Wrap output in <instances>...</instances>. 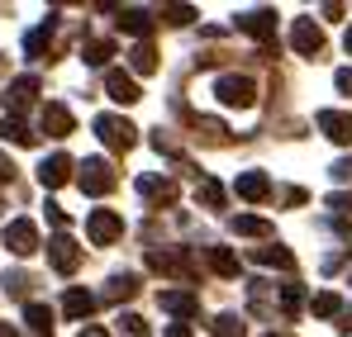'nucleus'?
Masks as SVG:
<instances>
[{"label":"nucleus","instance_id":"obj_29","mask_svg":"<svg viewBox=\"0 0 352 337\" xmlns=\"http://www.w3.org/2000/svg\"><path fill=\"white\" fill-rule=\"evenodd\" d=\"M29 276H24V271H10V276H5V290H10V294H14V299H24V294H29Z\"/></svg>","mask_w":352,"mask_h":337},{"label":"nucleus","instance_id":"obj_38","mask_svg":"<svg viewBox=\"0 0 352 337\" xmlns=\"http://www.w3.org/2000/svg\"><path fill=\"white\" fill-rule=\"evenodd\" d=\"M348 53H352V29H348Z\"/></svg>","mask_w":352,"mask_h":337},{"label":"nucleus","instance_id":"obj_28","mask_svg":"<svg viewBox=\"0 0 352 337\" xmlns=\"http://www.w3.org/2000/svg\"><path fill=\"white\" fill-rule=\"evenodd\" d=\"M214 337H243V318L238 314H219L214 318Z\"/></svg>","mask_w":352,"mask_h":337},{"label":"nucleus","instance_id":"obj_27","mask_svg":"<svg viewBox=\"0 0 352 337\" xmlns=\"http://www.w3.org/2000/svg\"><path fill=\"white\" fill-rule=\"evenodd\" d=\"M133 294H138V281L133 276H115L110 290H105V299H133Z\"/></svg>","mask_w":352,"mask_h":337},{"label":"nucleus","instance_id":"obj_19","mask_svg":"<svg viewBox=\"0 0 352 337\" xmlns=\"http://www.w3.org/2000/svg\"><path fill=\"white\" fill-rule=\"evenodd\" d=\"M53 29H58V19H43L29 38H24V48H29V57H43V48L53 43Z\"/></svg>","mask_w":352,"mask_h":337},{"label":"nucleus","instance_id":"obj_7","mask_svg":"<svg viewBox=\"0 0 352 337\" xmlns=\"http://www.w3.org/2000/svg\"><path fill=\"white\" fill-rule=\"evenodd\" d=\"M291 43H295V53L314 57L319 48H324V34L314 29V19H295V29H291Z\"/></svg>","mask_w":352,"mask_h":337},{"label":"nucleus","instance_id":"obj_18","mask_svg":"<svg viewBox=\"0 0 352 337\" xmlns=\"http://www.w3.org/2000/svg\"><path fill=\"white\" fill-rule=\"evenodd\" d=\"M267 190H272V185H267L262 171H243V176H238V195H243V200H267Z\"/></svg>","mask_w":352,"mask_h":337},{"label":"nucleus","instance_id":"obj_33","mask_svg":"<svg viewBox=\"0 0 352 337\" xmlns=\"http://www.w3.org/2000/svg\"><path fill=\"white\" fill-rule=\"evenodd\" d=\"M190 19H195L190 5H172V10H167V24H190Z\"/></svg>","mask_w":352,"mask_h":337},{"label":"nucleus","instance_id":"obj_35","mask_svg":"<svg viewBox=\"0 0 352 337\" xmlns=\"http://www.w3.org/2000/svg\"><path fill=\"white\" fill-rule=\"evenodd\" d=\"M338 86H343V91H352V71H338Z\"/></svg>","mask_w":352,"mask_h":337},{"label":"nucleus","instance_id":"obj_21","mask_svg":"<svg viewBox=\"0 0 352 337\" xmlns=\"http://www.w3.org/2000/svg\"><path fill=\"white\" fill-rule=\"evenodd\" d=\"M81 57H86L91 67H105V62L115 57V43H110V38H91V43L81 48Z\"/></svg>","mask_w":352,"mask_h":337},{"label":"nucleus","instance_id":"obj_39","mask_svg":"<svg viewBox=\"0 0 352 337\" xmlns=\"http://www.w3.org/2000/svg\"><path fill=\"white\" fill-rule=\"evenodd\" d=\"M0 76H5V62H0Z\"/></svg>","mask_w":352,"mask_h":337},{"label":"nucleus","instance_id":"obj_32","mask_svg":"<svg viewBox=\"0 0 352 337\" xmlns=\"http://www.w3.org/2000/svg\"><path fill=\"white\" fill-rule=\"evenodd\" d=\"M119 328H124L129 337H148V323H143L138 314H124V318H119Z\"/></svg>","mask_w":352,"mask_h":337},{"label":"nucleus","instance_id":"obj_31","mask_svg":"<svg viewBox=\"0 0 352 337\" xmlns=\"http://www.w3.org/2000/svg\"><path fill=\"white\" fill-rule=\"evenodd\" d=\"M210 262H214V271H224V276H234V271H238V262L224 252V247H214V252H210Z\"/></svg>","mask_w":352,"mask_h":337},{"label":"nucleus","instance_id":"obj_34","mask_svg":"<svg viewBox=\"0 0 352 337\" xmlns=\"http://www.w3.org/2000/svg\"><path fill=\"white\" fill-rule=\"evenodd\" d=\"M167 337H190V328H186V323H172V328H167Z\"/></svg>","mask_w":352,"mask_h":337},{"label":"nucleus","instance_id":"obj_25","mask_svg":"<svg viewBox=\"0 0 352 337\" xmlns=\"http://www.w3.org/2000/svg\"><path fill=\"white\" fill-rule=\"evenodd\" d=\"M24 323H29L34 333H53V314H48L43 304H29V309H24Z\"/></svg>","mask_w":352,"mask_h":337},{"label":"nucleus","instance_id":"obj_8","mask_svg":"<svg viewBox=\"0 0 352 337\" xmlns=\"http://www.w3.org/2000/svg\"><path fill=\"white\" fill-rule=\"evenodd\" d=\"M38 181H43L48 190L67 185V181H72V157H67V152H53V157H48V162L38 167Z\"/></svg>","mask_w":352,"mask_h":337},{"label":"nucleus","instance_id":"obj_11","mask_svg":"<svg viewBox=\"0 0 352 337\" xmlns=\"http://www.w3.org/2000/svg\"><path fill=\"white\" fill-rule=\"evenodd\" d=\"M72 128H76V119H72L67 105H43V133L48 138H67Z\"/></svg>","mask_w":352,"mask_h":337},{"label":"nucleus","instance_id":"obj_12","mask_svg":"<svg viewBox=\"0 0 352 337\" xmlns=\"http://www.w3.org/2000/svg\"><path fill=\"white\" fill-rule=\"evenodd\" d=\"M238 29H243V34H252V38H272L276 14H272V10H248V14H238Z\"/></svg>","mask_w":352,"mask_h":337},{"label":"nucleus","instance_id":"obj_30","mask_svg":"<svg viewBox=\"0 0 352 337\" xmlns=\"http://www.w3.org/2000/svg\"><path fill=\"white\" fill-rule=\"evenodd\" d=\"M338 309H343V299H338V294H319V299H314V314H319V318H333Z\"/></svg>","mask_w":352,"mask_h":337},{"label":"nucleus","instance_id":"obj_26","mask_svg":"<svg viewBox=\"0 0 352 337\" xmlns=\"http://www.w3.org/2000/svg\"><path fill=\"white\" fill-rule=\"evenodd\" d=\"M262 266H295V257L286 252V247H262V252H252Z\"/></svg>","mask_w":352,"mask_h":337},{"label":"nucleus","instance_id":"obj_20","mask_svg":"<svg viewBox=\"0 0 352 337\" xmlns=\"http://www.w3.org/2000/svg\"><path fill=\"white\" fill-rule=\"evenodd\" d=\"M129 62H133L138 76H153V71H157V48H153V43H138V48L129 53Z\"/></svg>","mask_w":352,"mask_h":337},{"label":"nucleus","instance_id":"obj_15","mask_svg":"<svg viewBox=\"0 0 352 337\" xmlns=\"http://www.w3.org/2000/svg\"><path fill=\"white\" fill-rule=\"evenodd\" d=\"M157 304H162L167 314H195V309H200L190 290H162V294H157Z\"/></svg>","mask_w":352,"mask_h":337},{"label":"nucleus","instance_id":"obj_36","mask_svg":"<svg viewBox=\"0 0 352 337\" xmlns=\"http://www.w3.org/2000/svg\"><path fill=\"white\" fill-rule=\"evenodd\" d=\"M81 337H110V333H105V328H86Z\"/></svg>","mask_w":352,"mask_h":337},{"label":"nucleus","instance_id":"obj_22","mask_svg":"<svg viewBox=\"0 0 352 337\" xmlns=\"http://www.w3.org/2000/svg\"><path fill=\"white\" fill-rule=\"evenodd\" d=\"M119 29H129V34H148L153 19H148V10H119Z\"/></svg>","mask_w":352,"mask_h":337},{"label":"nucleus","instance_id":"obj_5","mask_svg":"<svg viewBox=\"0 0 352 337\" xmlns=\"http://www.w3.org/2000/svg\"><path fill=\"white\" fill-rule=\"evenodd\" d=\"M48 262H53V271H62V276H72L76 266H81V247L67 237V233H58L53 242H48Z\"/></svg>","mask_w":352,"mask_h":337},{"label":"nucleus","instance_id":"obj_1","mask_svg":"<svg viewBox=\"0 0 352 337\" xmlns=\"http://www.w3.org/2000/svg\"><path fill=\"white\" fill-rule=\"evenodd\" d=\"M96 133H100V143L115 148V152H129V148L138 143V128H133L129 119H119V114H100V119H96Z\"/></svg>","mask_w":352,"mask_h":337},{"label":"nucleus","instance_id":"obj_14","mask_svg":"<svg viewBox=\"0 0 352 337\" xmlns=\"http://www.w3.org/2000/svg\"><path fill=\"white\" fill-rule=\"evenodd\" d=\"M138 195H148V200H157V205H172L176 185H172V181H162V176H138Z\"/></svg>","mask_w":352,"mask_h":337},{"label":"nucleus","instance_id":"obj_10","mask_svg":"<svg viewBox=\"0 0 352 337\" xmlns=\"http://www.w3.org/2000/svg\"><path fill=\"white\" fill-rule=\"evenodd\" d=\"M34 95H38V76H19V81H10V91H5V105L19 114L34 105Z\"/></svg>","mask_w":352,"mask_h":337},{"label":"nucleus","instance_id":"obj_17","mask_svg":"<svg viewBox=\"0 0 352 337\" xmlns=\"http://www.w3.org/2000/svg\"><path fill=\"white\" fill-rule=\"evenodd\" d=\"M62 309H67V318H86V314L96 309V294H91V290H67V294H62Z\"/></svg>","mask_w":352,"mask_h":337},{"label":"nucleus","instance_id":"obj_4","mask_svg":"<svg viewBox=\"0 0 352 337\" xmlns=\"http://www.w3.org/2000/svg\"><path fill=\"white\" fill-rule=\"evenodd\" d=\"M214 95H219L224 105H238V110H248V105L257 100V86H252L248 76H219V81H214Z\"/></svg>","mask_w":352,"mask_h":337},{"label":"nucleus","instance_id":"obj_23","mask_svg":"<svg viewBox=\"0 0 352 337\" xmlns=\"http://www.w3.org/2000/svg\"><path fill=\"white\" fill-rule=\"evenodd\" d=\"M234 233H243V237H267V233H272V224H267V219H252V214H238V219H234Z\"/></svg>","mask_w":352,"mask_h":337},{"label":"nucleus","instance_id":"obj_9","mask_svg":"<svg viewBox=\"0 0 352 337\" xmlns=\"http://www.w3.org/2000/svg\"><path fill=\"white\" fill-rule=\"evenodd\" d=\"M105 91H110L115 105H138V100H143V95H138V81L124 76V71H110V76H105Z\"/></svg>","mask_w":352,"mask_h":337},{"label":"nucleus","instance_id":"obj_6","mask_svg":"<svg viewBox=\"0 0 352 337\" xmlns=\"http://www.w3.org/2000/svg\"><path fill=\"white\" fill-rule=\"evenodd\" d=\"M86 233H91V242H96V247H110L119 233H124V224H119V214H110V209H96V214H91V224H86Z\"/></svg>","mask_w":352,"mask_h":337},{"label":"nucleus","instance_id":"obj_16","mask_svg":"<svg viewBox=\"0 0 352 337\" xmlns=\"http://www.w3.org/2000/svg\"><path fill=\"white\" fill-rule=\"evenodd\" d=\"M0 138H5V143H14V148H29V143H34L38 133H29V124L10 114V119H0Z\"/></svg>","mask_w":352,"mask_h":337},{"label":"nucleus","instance_id":"obj_3","mask_svg":"<svg viewBox=\"0 0 352 337\" xmlns=\"http://www.w3.org/2000/svg\"><path fill=\"white\" fill-rule=\"evenodd\" d=\"M76 185H81L86 195H110V190H115V167L100 162V157H91V162L81 167V176H76Z\"/></svg>","mask_w":352,"mask_h":337},{"label":"nucleus","instance_id":"obj_13","mask_svg":"<svg viewBox=\"0 0 352 337\" xmlns=\"http://www.w3.org/2000/svg\"><path fill=\"white\" fill-rule=\"evenodd\" d=\"M319 128L333 138V143H352V114H338V110H324L319 114Z\"/></svg>","mask_w":352,"mask_h":337},{"label":"nucleus","instance_id":"obj_2","mask_svg":"<svg viewBox=\"0 0 352 337\" xmlns=\"http://www.w3.org/2000/svg\"><path fill=\"white\" fill-rule=\"evenodd\" d=\"M5 247L14 257H34L38 252V228H34V219H10L5 224Z\"/></svg>","mask_w":352,"mask_h":337},{"label":"nucleus","instance_id":"obj_37","mask_svg":"<svg viewBox=\"0 0 352 337\" xmlns=\"http://www.w3.org/2000/svg\"><path fill=\"white\" fill-rule=\"evenodd\" d=\"M0 337H14V328H10V323H0Z\"/></svg>","mask_w":352,"mask_h":337},{"label":"nucleus","instance_id":"obj_24","mask_svg":"<svg viewBox=\"0 0 352 337\" xmlns=\"http://www.w3.org/2000/svg\"><path fill=\"white\" fill-rule=\"evenodd\" d=\"M195 200H200V205H210V209H224V185H219V181H200Z\"/></svg>","mask_w":352,"mask_h":337}]
</instances>
